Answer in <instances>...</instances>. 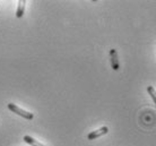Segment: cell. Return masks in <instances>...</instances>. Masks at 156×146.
<instances>
[{"label": "cell", "instance_id": "3957f363", "mask_svg": "<svg viewBox=\"0 0 156 146\" xmlns=\"http://www.w3.org/2000/svg\"><path fill=\"white\" fill-rule=\"evenodd\" d=\"M108 133H109V128L106 126H104V127H102V128H100V129H98V130H94V131H92V133H90V134L87 135V139L93 141V139L98 138V137H101L103 135H106Z\"/></svg>", "mask_w": 156, "mask_h": 146}, {"label": "cell", "instance_id": "277c9868", "mask_svg": "<svg viewBox=\"0 0 156 146\" xmlns=\"http://www.w3.org/2000/svg\"><path fill=\"white\" fill-rule=\"evenodd\" d=\"M25 5H26L25 0L18 1V7H17V12H16V17L17 18H22L23 17L24 12H25Z\"/></svg>", "mask_w": 156, "mask_h": 146}, {"label": "cell", "instance_id": "6da1fadb", "mask_svg": "<svg viewBox=\"0 0 156 146\" xmlns=\"http://www.w3.org/2000/svg\"><path fill=\"white\" fill-rule=\"evenodd\" d=\"M7 107L12 112L20 116V117H23V118H25V119H27V120H32V119L34 118V115H33L32 112H28V111H25V110H23V109H20V108H18L16 104H14V103H8Z\"/></svg>", "mask_w": 156, "mask_h": 146}, {"label": "cell", "instance_id": "7a4b0ae2", "mask_svg": "<svg viewBox=\"0 0 156 146\" xmlns=\"http://www.w3.org/2000/svg\"><path fill=\"white\" fill-rule=\"evenodd\" d=\"M110 60H111V67L113 70H119L120 69V63H119V57H118V51L115 49L110 50Z\"/></svg>", "mask_w": 156, "mask_h": 146}, {"label": "cell", "instance_id": "5b68a950", "mask_svg": "<svg viewBox=\"0 0 156 146\" xmlns=\"http://www.w3.org/2000/svg\"><path fill=\"white\" fill-rule=\"evenodd\" d=\"M24 141L27 143V144H30V145H32V146H45V145H43V144H41L40 142H37L36 139H34L33 137H31V136H24Z\"/></svg>", "mask_w": 156, "mask_h": 146}, {"label": "cell", "instance_id": "8992f818", "mask_svg": "<svg viewBox=\"0 0 156 146\" xmlns=\"http://www.w3.org/2000/svg\"><path fill=\"white\" fill-rule=\"evenodd\" d=\"M147 92H148V94L151 95V98L153 99L154 103L156 104V91H155V88H154L153 86H148L147 87Z\"/></svg>", "mask_w": 156, "mask_h": 146}]
</instances>
